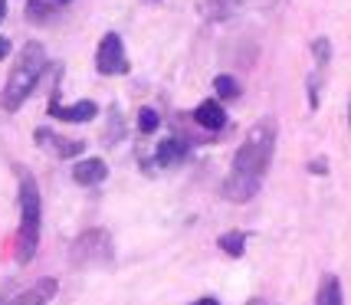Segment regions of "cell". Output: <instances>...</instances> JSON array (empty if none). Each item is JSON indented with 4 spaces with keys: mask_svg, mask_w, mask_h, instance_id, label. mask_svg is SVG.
<instances>
[{
    "mask_svg": "<svg viewBox=\"0 0 351 305\" xmlns=\"http://www.w3.org/2000/svg\"><path fill=\"white\" fill-rule=\"evenodd\" d=\"M237 10H240V0H207L204 3V14L210 20H230Z\"/></svg>",
    "mask_w": 351,
    "mask_h": 305,
    "instance_id": "4fadbf2b",
    "label": "cell"
},
{
    "mask_svg": "<svg viewBox=\"0 0 351 305\" xmlns=\"http://www.w3.org/2000/svg\"><path fill=\"white\" fill-rule=\"evenodd\" d=\"M273 148H276V119H263L246 132L243 145L233 154V168L230 178L223 181V197L233 204H246L256 197L263 187V178L273 164Z\"/></svg>",
    "mask_w": 351,
    "mask_h": 305,
    "instance_id": "6da1fadb",
    "label": "cell"
},
{
    "mask_svg": "<svg viewBox=\"0 0 351 305\" xmlns=\"http://www.w3.org/2000/svg\"><path fill=\"white\" fill-rule=\"evenodd\" d=\"M158 125H161V115H158L154 108L145 106L141 112H138V132H141V135H154Z\"/></svg>",
    "mask_w": 351,
    "mask_h": 305,
    "instance_id": "9a60e30c",
    "label": "cell"
},
{
    "mask_svg": "<svg viewBox=\"0 0 351 305\" xmlns=\"http://www.w3.org/2000/svg\"><path fill=\"white\" fill-rule=\"evenodd\" d=\"M40 227H43V200L40 187L30 171L20 174V230H16V260L30 263L40 246Z\"/></svg>",
    "mask_w": 351,
    "mask_h": 305,
    "instance_id": "3957f363",
    "label": "cell"
},
{
    "mask_svg": "<svg viewBox=\"0 0 351 305\" xmlns=\"http://www.w3.org/2000/svg\"><path fill=\"white\" fill-rule=\"evenodd\" d=\"M66 3H69V0H30V14L33 16H49L53 10H60Z\"/></svg>",
    "mask_w": 351,
    "mask_h": 305,
    "instance_id": "e0dca14e",
    "label": "cell"
},
{
    "mask_svg": "<svg viewBox=\"0 0 351 305\" xmlns=\"http://www.w3.org/2000/svg\"><path fill=\"white\" fill-rule=\"evenodd\" d=\"M158 164L161 168H174V164H181L184 158H187V145H184L181 138H165L161 145H158Z\"/></svg>",
    "mask_w": 351,
    "mask_h": 305,
    "instance_id": "9c48e42d",
    "label": "cell"
},
{
    "mask_svg": "<svg viewBox=\"0 0 351 305\" xmlns=\"http://www.w3.org/2000/svg\"><path fill=\"white\" fill-rule=\"evenodd\" d=\"M217 243H220V249H223L227 256H237V260H240V256H243V249H246V233L233 230V233H223Z\"/></svg>",
    "mask_w": 351,
    "mask_h": 305,
    "instance_id": "5bb4252c",
    "label": "cell"
},
{
    "mask_svg": "<svg viewBox=\"0 0 351 305\" xmlns=\"http://www.w3.org/2000/svg\"><path fill=\"white\" fill-rule=\"evenodd\" d=\"M194 122L200 125V128H207V132H220L223 125H227V112H223V106L220 102H200L197 108H194Z\"/></svg>",
    "mask_w": 351,
    "mask_h": 305,
    "instance_id": "ba28073f",
    "label": "cell"
},
{
    "mask_svg": "<svg viewBox=\"0 0 351 305\" xmlns=\"http://www.w3.org/2000/svg\"><path fill=\"white\" fill-rule=\"evenodd\" d=\"M3 16H7V0H0V23H3Z\"/></svg>",
    "mask_w": 351,
    "mask_h": 305,
    "instance_id": "ffe728a7",
    "label": "cell"
},
{
    "mask_svg": "<svg viewBox=\"0 0 351 305\" xmlns=\"http://www.w3.org/2000/svg\"><path fill=\"white\" fill-rule=\"evenodd\" d=\"M7 53H10V40H3V36H0V60H3Z\"/></svg>",
    "mask_w": 351,
    "mask_h": 305,
    "instance_id": "ac0fdd59",
    "label": "cell"
},
{
    "mask_svg": "<svg viewBox=\"0 0 351 305\" xmlns=\"http://www.w3.org/2000/svg\"><path fill=\"white\" fill-rule=\"evenodd\" d=\"M106 174H108V168L102 158H82L76 168H73V181L82 184V187H92V184L106 181Z\"/></svg>",
    "mask_w": 351,
    "mask_h": 305,
    "instance_id": "52a82bcc",
    "label": "cell"
},
{
    "mask_svg": "<svg viewBox=\"0 0 351 305\" xmlns=\"http://www.w3.org/2000/svg\"><path fill=\"white\" fill-rule=\"evenodd\" d=\"M95 69H99L102 76H128L132 62L125 56V46H122V36H119V33H106V36L99 40Z\"/></svg>",
    "mask_w": 351,
    "mask_h": 305,
    "instance_id": "277c9868",
    "label": "cell"
},
{
    "mask_svg": "<svg viewBox=\"0 0 351 305\" xmlns=\"http://www.w3.org/2000/svg\"><path fill=\"white\" fill-rule=\"evenodd\" d=\"M108 260H112V246H108V233H102V230H89L73 243V263H79V266Z\"/></svg>",
    "mask_w": 351,
    "mask_h": 305,
    "instance_id": "5b68a950",
    "label": "cell"
},
{
    "mask_svg": "<svg viewBox=\"0 0 351 305\" xmlns=\"http://www.w3.org/2000/svg\"><path fill=\"white\" fill-rule=\"evenodd\" d=\"M214 86H217V95H220V99H237V95H240V82H237L233 76H227V73L217 76Z\"/></svg>",
    "mask_w": 351,
    "mask_h": 305,
    "instance_id": "2e32d148",
    "label": "cell"
},
{
    "mask_svg": "<svg viewBox=\"0 0 351 305\" xmlns=\"http://www.w3.org/2000/svg\"><path fill=\"white\" fill-rule=\"evenodd\" d=\"M53 295H56V279H40L36 286H30V292H20L10 305H43Z\"/></svg>",
    "mask_w": 351,
    "mask_h": 305,
    "instance_id": "30bf717a",
    "label": "cell"
},
{
    "mask_svg": "<svg viewBox=\"0 0 351 305\" xmlns=\"http://www.w3.org/2000/svg\"><path fill=\"white\" fill-rule=\"evenodd\" d=\"M191 305H220L217 299H197V302H191Z\"/></svg>",
    "mask_w": 351,
    "mask_h": 305,
    "instance_id": "d6986e66",
    "label": "cell"
},
{
    "mask_svg": "<svg viewBox=\"0 0 351 305\" xmlns=\"http://www.w3.org/2000/svg\"><path fill=\"white\" fill-rule=\"evenodd\" d=\"M341 282L338 276H325L319 282V292H315V305H341Z\"/></svg>",
    "mask_w": 351,
    "mask_h": 305,
    "instance_id": "8fae6325",
    "label": "cell"
},
{
    "mask_svg": "<svg viewBox=\"0 0 351 305\" xmlns=\"http://www.w3.org/2000/svg\"><path fill=\"white\" fill-rule=\"evenodd\" d=\"M348 122H351V115H348Z\"/></svg>",
    "mask_w": 351,
    "mask_h": 305,
    "instance_id": "44dd1931",
    "label": "cell"
},
{
    "mask_svg": "<svg viewBox=\"0 0 351 305\" xmlns=\"http://www.w3.org/2000/svg\"><path fill=\"white\" fill-rule=\"evenodd\" d=\"M36 141H40L43 148H53V151L60 154V158H69V154H79V151H82V141H62V138L46 135L43 128L36 132Z\"/></svg>",
    "mask_w": 351,
    "mask_h": 305,
    "instance_id": "7c38bea8",
    "label": "cell"
},
{
    "mask_svg": "<svg viewBox=\"0 0 351 305\" xmlns=\"http://www.w3.org/2000/svg\"><path fill=\"white\" fill-rule=\"evenodd\" d=\"M49 115L53 119H60V122H92L95 115H99V106L95 102H89V99H82V102H76V106H60V102H53L49 106Z\"/></svg>",
    "mask_w": 351,
    "mask_h": 305,
    "instance_id": "8992f818",
    "label": "cell"
},
{
    "mask_svg": "<svg viewBox=\"0 0 351 305\" xmlns=\"http://www.w3.org/2000/svg\"><path fill=\"white\" fill-rule=\"evenodd\" d=\"M46 66H49V56H46L43 43L30 40V43L20 49L14 69H10V76H7V86L0 92V106H3V112H16V108L30 99L33 89H36V82L43 79Z\"/></svg>",
    "mask_w": 351,
    "mask_h": 305,
    "instance_id": "7a4b0ae2",
    "label": "cell"
}]
</instances>
